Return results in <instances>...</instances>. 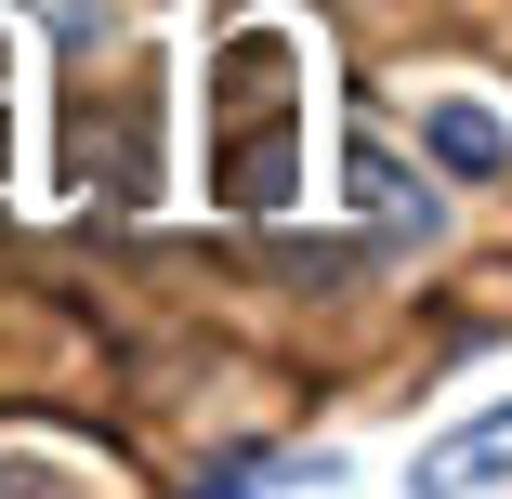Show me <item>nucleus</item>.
<instances>
[{
    "label": "nucleus",
    "mask_w": 512,
    "mask_h": 499,
    "mask_svg": "<svg viewBox=\"0 0 512 499\" xmlns=\"http://www.w3.org/2000/svg\"><path fill=\"white\" fill-rule=\"evenodd\" d=\"M211 197L224 211L302 197V40L289 27H237L211 53Z\"/></svg>",
    "instance_id": "1"
},
{
    "label": "nucleus",
    "mask_w": 512,
    "mask_h": 499,
    "mask_svg": "<svg viewBox=\"0 0 512 499\" xmlns=\"http://www.w3.org/2000/svg\"><path fill=\"white\" fill-rule=\"evenodd\" d=\"M421 132H434V158H447V171H473V184H499V171H512V119H486L473 92H434Z\"/></svg>",
    "instance_id": "2"
},
{
    "label": "nucleus",
    "mask_w": 512,
    "mask_h": 499,
    "mask_svg": "<svg viewBox=\"0 0 512 499\" xmlns=\"http://www.w3.org/2000/svg\"><path fill=\"white\" fill-rule=\"evenodd\" d=\"M421 486H512V408L499 421H460L447 447H421Z\"/></svg>",
    "instance_id": "3"
},
{
    "label": "nucleus",
    "mask_w": 512,
    "mask_h": 499,
    "mask_svg": "<svg viewBox=\"0 0 512 499\" xmlns=\"http://www.w3.org/2000/svg\"><path fill=\"white\" fill-rule=\"evenodd\" d=\"M0 486H119L92 447H0Z\"/></svg>",
    "instance_id": "4"
},
{
    "label": "nucleus",
    "mask_w": 512,
    "mask_h": 499,
    "mask_svg": "<svg viewBox=\"0 0 512 499\" xmlns=\"http://www.w3.org/2000/svg\"><path fill=\"white\" fill-rule=\"evenodd\" d=\"M237 486H355L329 447H276V460H237Z\"/></svg>",
    "instance_id": "5"
},
{
    "label": "nucleus",
    "mask_w": 512,
    "mask_h": 499,
    "mask_svg": "<svg viewBox=\"0 0 512 499\" xmlns=\"http://www.w3.org/2000/svg\"><path fill=\"white\" fill-rule=\"evenodd\" d=\"M0 184H14V106H0Z\"/></svg>",
    "instance_id": "6"
}]
</instances>
